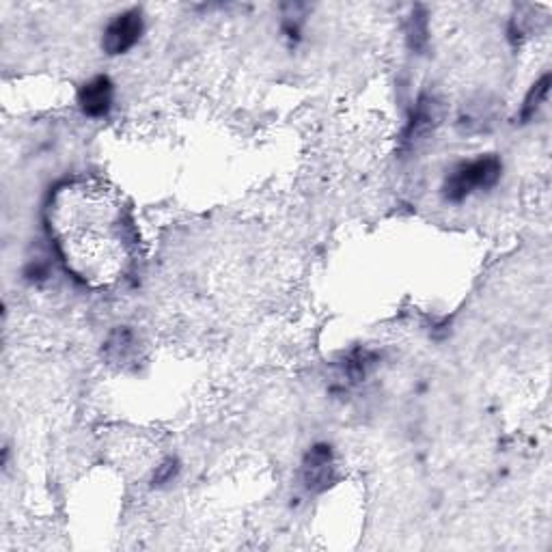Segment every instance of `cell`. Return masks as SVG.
Masks as SVG:
<instances>
[{"instance_id":"1","label":"cell","mask_w":552,"mask_h":552,"mask_svg":"<svg viewBox=\"0 0 552 552\" xmlns=\"http://www.w3.org/2000/svg\"><path fill=\"white\" fill-rule=\"evenodd\" d=\"M48 231L67 272L89 287L117 285L132 268L136 233L130 210L100 179H72L54 190Z\"/></svg>"},{"instance_id":"2","label":"cell","mask_w":552,"mask_h":552,"mask_svg":"<svg viewBox=\"0 0 552 552\" xmlns=\"http://www.w3.org/2000/svg\"><path fill=\"white\" fill-rule=\"evenodd\" d=\"M503 171V164L496 156H483L471 162L460 164L445 182V197L447 201H464L466 197H471L475 190H486L492 188L496 182H499Z\"/></svg>"},{"instance_id":"3","label":"cell","mask_w":552,"mask_h":552,"mask_svg":"<svg viewBox=\"0 0 552 552\" xmlns=\"http://www.w3.org/2000/svg\"><path fill=\"white\" fill-rule=\"evenodd\" d=\"M143 35V16L141 11L130 9L123 11L113 22L106 26L102 46L108 54H123L138 44Z\"/></svg>"},{"instance_id":"4","label":"cell","mask_w":552,"mask_h":552,"mask_svg":"<svg viewBox=\"0 0 552 552\" xmlns=\"http://www.w3.org/2000/svg\"><path fill=\"white\" fill-rule=\"evenodd\" d=\"M302 479L311 492H324L335 481V458L328 445H315L302 464Z\"/></svg>"},{"instance_id":"5","label":"cell","mask_w":552,"mask_h":552,"mask_svg":"<svg viewBox=\"0 0 552 552\" xmlns=\"http://www.w3.org/2000/svg\"><path fill=\"white\" fill-rule=\"evenodd\" d=\"M78 104L87 117H104L113 106V82L106 76L93 78L78 93Z\"/></svg>"},{"instance_id":"6","label":"cell","mask_w":552,"mask_h":552,"mask_svg":"<svg viewBox=\"0 0 552 552\" xmlns=\"http://www.w3.org/2000/svg\"><path fill=\"white\" fill-rule=\"evenodd\" d=\"M132 333L128 328L115 330L110 339L106 341V354L113 358V361H126L128 354L132 352Z\"/></svg>"},{"instance_id":"7","label":"cell","mask_w":552,"mask_h":552,"mask_svg":"<svg viewBox=\"0 0 552 552\" xmlns=\"http://www.w3.org/2000/svg\"><path fill=\"white\" fill-rule=\"evenodd\" d=\"M548 87H550V76H544L537 85H533V89L529 91L527 100H524V106H522V119L529 121L537 110H540V106L544 104L546 95H548Z\"/></svg>"}]
</instances>
